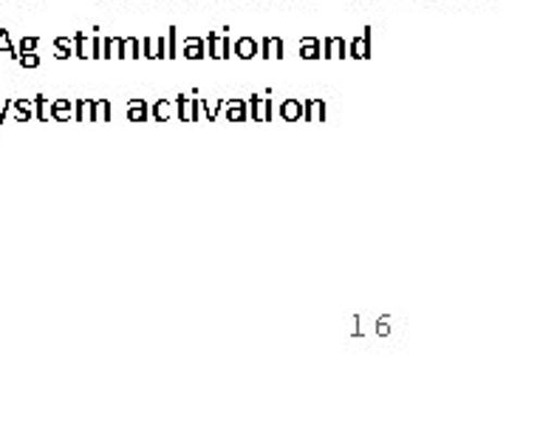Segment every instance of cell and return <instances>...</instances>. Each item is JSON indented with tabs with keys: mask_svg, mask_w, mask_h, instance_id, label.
<instances>
[{
	"mask_svg": "<svg viewBox=\"0 0 557 433\" xmlns=\"http://www.w3.org/2000/svg\"><path fill=\"white\" fill-rule=\"evenodd\" d=\"M205 46H207V58L212 60H230L233 58V40H230V32H210L205 37Z\"/></svg>",
	"mask_w": 557,
	"mask_h": 433,
	"instance_id": "6da1fadb",
	"label": "cell"
},
{
	"mask_svg": "<svg viewBox=\"0 0 557 433\" xmlns=\"http://www.w3.org/2000/svg\"><path fill=\"white\" fill-rule=\"evenodd\" d=\"M247 108H249V120L269 122L272 120V94H267V97H258V94H255L252 100L247 102Z\"/></svg>",
	"mask_w": 557,
	"mask_h": 433,
	"instance_id": "7a4b0ae2",
	"label": "cell"
},
{
	"mask_svg": "<svg viewBox=\"0 0 557 433\" xmlns=\"http://www.w3.org/2000/svg\"><path fill=\"white\" fill-rule=\"evenodd\" d=\"M348 58L351 60H371V26L360 37H354L348 44Z\"/></svg>",
	"mask_w": 557,
	"mask_h": 433,
	"instance_id": "3957f363",
	"label": "cell"
},
{
	"mask_svg": "<svg viewBox=\"0 0 557 433\" xmlns=\"http://www.w3.org/2000/svg\"><path fill=\"white\" fill-rule=\"evenodd\" d=\"M320 58L348 60V40H343V37H325L323 54H320Z\"/></svg>",
	"mask_w": 557,
	"mask_h": 433,
	"instance_id": "277c9868",
	"label": "cell"
},
{
	"mask_svg": "<svg viewBox=\"0 0 557 433\" xmlns=\"http://www.w3.org/2000/svg\"><path fill=\"white\" fill-rule=\"evenodd\" d=\"M176 116L182 122H196L198 116V100L190 102V97L187 94H178V100H176Z\"/></svg>",
	"mask_w": 557,
	"mask_h": 433,
	"instance_id": "5b68a950",
	"label": "cell"
},
{
	"mask_svg": "<svg viewBox=\"0 0 557 433\" xmlns=\"http://www.w3.org/2000/svg\"><path fill=\"white\" fill-rule=\"evenodd\" d=\"M102 60H125V40L122 37H102Z\"/></svg>",
	"mask_w": 557,
	"mask_h": 433,
	"instance_id": "8992f818",
	"label": "cell"
},
{
	"mask_svg": "<svg viewBox=\"0 0 557 433\" xmlns=\"http://www.w3.org/2000/svg\"><path fill=\"white\" fill-rule=\"evenodd\" d=\"M184 60H205L207 58V46L205 37H187L182 49Z\"/></svg>",
	"mask_w": 557,
	"mask_h": 433,
	"instance_id": "52a82bcc",
	"label": "cell"
},
{
	"mask_svg": "<svg viewBox=\"0 0 557 433\" xmlns=\"http://www.w3.org/2000/svg\"><path fill=\"white\" fill-rule=\"evenodd\" d=\"M235 58L238 60L258 58V40H255V37H240V40H235Z\"/></svg>",
	"mask_w": 557,
	"mask_h": 433,
	"instance_id": "ba28073f",
	"label": "cell"
},
{
	"mask_svg": "<svg viewBox=\"0 0 557 433\" xmlns=\"http://www.w3.org/2000/svg\"><path fill=\"white\" fill-rule=\"evenodd\" d=\"M226 108V120L230 122H247L249 120V108L244 100H224Z\"/></svg>",
	"mask_w": 557,
	"mask_h": 433,
	"instance_id": "9c48e42d",
	"label": "cell"
},
{
	"mask_svg": "<svg viewBox=\"0 0 557 433\" xmlns=\"http://www.w3.org/2000/svg\"><path fill=\"white\" fill-rule=\"evenodd\" d=\"M320 54H323V40H318V37H304L300 40V58L320 60Z\"/></svg>",
	"mask_w": 557,
	"mask_h": 433,
	"instance_id": "30bf717a",
	"label": "cell"
},
{
	"mask_svg": "<svg viewBox=\"0 0 557 433\" xmlns=\"http://www.w3.org/2000/svg\"><path fill=\"white\" fill-rule=\"evenodd\" d=\"M49 108H51V120H54V122H69V120H74V102H69V100H54Z\"/></svg>",
	"mask_w": 557,
	"mask_h": 433,
	"instance_id": "8fae6325",
	"label": "cell"
},
{
	"mask_svg": "<svg viewBox=\"0 0 557 433\" xmlns=\"http://www.w3.org/2000/svg\"><path fill=\"white\" fill-rule=\"evenodd\" d=\"M261 58L263 60H283V40H281V37H267V40H263Z\"/></svg>",
	"mask_w": 557,
	"mask_h": 433,
	"instance_id": "7c38bea8",
	"label": "cell"
},
{
	"mask_svg": "<svg viewBox=\"0 0 557 433\" xmlns=\"http://www.w3.org/2000/svg\"><path fill=\"white\" fill-rule=\"evenodd\" d=\"M127 120L131 122H148L150 120V106L145 100H131L127 102Z\"/></svg>",
	"mask_w": 557,
	"mask_h": 433,
	"instance_id": "4fadbf2b",
	"label": "cell"
},
{
	"mask_svg": "<svg viewBox=\"0 0 557 433\" xmlns=\"http://www.w3.org/2000/svg\"><path fill=\"white\" fill-rule=\"evenodd\" d=\"M304 120L306 122H325V102L323 100H306L304 102Z\"/></svg>",
	"mask_w": 557,
	"mask_h": 433,
	"instance_id": "5bb4252c",
	"label": "cell"
},
{
	"mask_svg": "<svg viewBox=\"0 0 557 433\" xmlns=\"http://www.w3.org/2000/svg\"><path fill=\"white\" fill-rule=\"evenodd\" d=\"M281 120H286V122L304 120V102H300V100L281 102Z\"/></svg>",
	"mask_w": 557,
	"mask_h": 433,
	"instance_id": "9a60e30c",
	"label": "cell"
},
{
	"mask_svg": "<svg viewBox=\"0 0 557 433\" xmlns=\"http://www.w3.org/2000/svg\"><path fill=\"white\" fill-rule=\"evenodd\" d=\"M150 116H153V120H159V122H168V120H173V116H176V108H173V102L159 100V102H153V106H150Z\"/></svg>",
	"mask_w": 557,
	"mask_h": 433,
	"instance_id": "2e32d148",
	"label": "cell"
},
{
	"mask_svg": "<svg viewBox=\"0 0 557 433\" xmlns=\"http://www.w3.org/2000/svg\"><path fill=\"white\" fill-rule=\"evenodd\" d=\"M12 116L17 122H28L35 116V106L32 100H12Z\"/></svg>",
	"mask_w": 557,
	"mask_h": 433,
	"instance_id": "e0dca14e",
	"label": "cell"
},
{
	"mask_svg": "<svg viewBox=\"0 0 557 433\" xmlns=\"http://www.w3.org/2000/svg\"><path fill=\"white\" fill-rule=\"evenodd\" d=\"M71 40H74V51L79 60H91V40L85 32H77V37H71Z\"/></svg>",
	"mask_w": 557,
	"mask_h": 433,
	"instance_id": "ac0fdd59",
	"label": "cell"
},
{
	"mask_svg": "<svg viewBox=\"0 0 557 433\" xmlns=\"http://www.w3.org/2000/svg\"><path fill=\"white\" fill-rule=\"evenodd\" d=\"M74 54V40L71 37H57L54 40V58L69 60Z\"/></svg>",
	"mask_w": 557,
	"mask_h": 433,
	"instance_id": "d6986e66",
	"label": "cell"
},
{
	"mask_svg": "<svg viewBox=\"0 0 557 433\" xmlns=\"http://www.w3.org/2000/svg\"><path fill=\"white\" fill-rule=\"evenodd\" d=\"M49 106H51V102L46 100L42 94H37V97H35V116H37V120H40V122L51 120V108Z\"/></svg>",
	"mask_w": 557,
	"mask_h": 433,
	"instance_id": "ffe728a7",
	"label": "cell"
},
{
	"mask_svg": "<svg viewBox=\"0 0 557 433\" xmlns=\"http://www.w3.org/2000/svg\"><path fill=\"white\" fill-rule=\"evenodd\" d=\"M3 51H7V54H9V58H12V60L21 58V54H17V46L12 44V37H9L7 29H0V54H3Z\"/></svg>",
	"mask_w": 557,
	"mask_h": 433,
	"instance_id": "44dd1931",
	"label": "cell"
},
{
	"mask_svg": "<svg viewBox=\"0 0 557 433\" xmlns=\"http://www.w3.org/2000/svg\"><path fill=\"white\" fill-rule=\"evenodd\" d=\"M198 111H205V116L210 122L219 120V114H221V111H224V100H219V102H215V106H207V102L198 100Z\"/></svg>",
	"mask_w": 557,
	"mask_h": 433,
	"instance_id": "7402d4cb",
	"label": "cell"
},
{
	"mask_svg": "<svg viewBox=\"0 0 557 433\" xmlns=\"http://www.w3.org/2000/svg\"><path fill=\"white\" fill-rule=\"evenodd\" d=\"M125 58L127 60H141V40H136V37H127V40H125Z\"/></svg>",
	"mask_w": 557,
	"mask_h": 433,
	"instance_id": "603a6c76",
	"label": "cell"
},
{
	"mask_svg": "<svg viewBox=\"0 0 557 433\" xmlns=\"http://www.w3.org/2000/svg\"><path fill=\"white\" fill-rule=\"evenodd\" d=\"M37 44H40V37H23L21 46H17V54H32V51H37Z\"/></svg>",
	"mask_w": 557,
	"mask_h": 433,
	"instance_id": "cb8c5ba5",
	"label": "cell"
},
{
	"mask_svg": "<svg viewBox=\"0 0 557 433\" xmlns=\"http://www.w3.org/2000/svg\"><path fill=\"white\" fill-rule=\"evenodd\" d=\"M17 63L32 72V69H37V65H40V58H37V51H32V54H21V58H17Z\"/></svg>",
	"mask_w": 557,
	"mask_h": 433,
	"instance_id": "d4e9b609",
	"label": "cell"
},
{
	"mask_svg": "<svg viewBox=\"0 0 557 433\" xmlns=\"http://www.w3.org/2000/svg\"><path fill=\"white\" fill-rule=\"evenodd\" d=\"M91 60H102V37H99V29H94L91 37Z\"/></svg>",
	"mask_w": 557,
	"mask_h": 433,
	"instance_id": "484cf974",
	"label": "cell"
},
{
	"mask_svg": "<svg viewBox=\"0 0 557 433\" xmlns=\"http://www.w3.org/2000/svg\"><path fill=\"white\" fill-rule=\"evenodd\" d=\"M74 116H77V122L88 120V100H77V106H74Z\"/></svg>",
	"mask_w": 557,
	"mask_h": 433,
	"instance_id": "4316f807",
	"label": "cell"
},
{
	"mask_svg": "<svg viewBox=\"0 0 557 433\" xmlns=\"http://www.w3.org/2000/svg\"><path fill=\"white\" fill-rule=\"evenodd\" d=\"M376 334H380V337H388V334H391L388 314H382V318H380V323H376Z\"/></svg>",
	"mask_w": 557,
	"mask_h": 433,
	"instance_id": "83f0119b",
	"label": "cell"
},
{
	"mask_svg": "<svg viewBox=\"0 0 557 433\" xmlns=\"http://www.w3.org/2000/svg\"><path fill=\"white\" fill-rule=\"evenodd\" d=\"M97 106H99V116H102V120H111V102H108V100H102V102H97Z\"/></svg>",
	"mask_w": 557,
	"mask_h": 433,
	"instance_id": "f1b7e54d",
	"label": "cell"
}]
</instances>
